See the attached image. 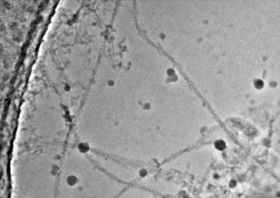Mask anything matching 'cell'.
Listing matches in <instances>:
<instances>
[{
	"label": "cell",
	"instance_id": "6da1fadb",
	"mask_svg": "<svg viewBox=\"0 0 280 198\" xmlns=\"http://www.w3.org/2000/svg\"><path fill=\"white\" fill-rule=\"evenodd\" d=\"M224 144H223V142L219 141V142H218V143L216 144V147L219 149H223V147H224Z\"/></svg>",
	"mask_w": 280,
	"mask_h": 198
}]
</instances>
